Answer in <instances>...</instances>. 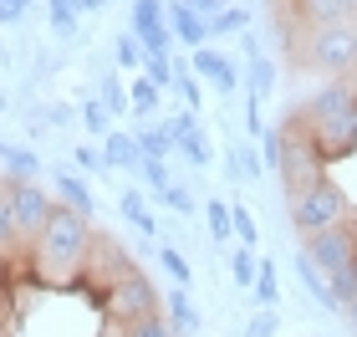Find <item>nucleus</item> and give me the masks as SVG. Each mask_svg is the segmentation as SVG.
<instances>
[{"label": "nucleus", "mask_w": 357, "mask_h": 337, "mask_svg": "<svg viewBox=\"0 0 357 337\" xmlns=\"http://www.w3.org/2000/svg\"><path fill=\"white\" fill-rule=\"evenodd\" d=\"M245 87H250L255 103H266L271 92H275V61H271L266 52H250V57H245Z\"/></svg>", "instance_id": "nucleus-15"}, {"label": "nucleus", "mask_w": 357, "mask_h": 337, "mask_svg": "<svg viewBox=\"0 0 357 337\" xmlns=\"http://www.w3.org/2000/svg\"><path fill=\"white\" fill-rule=\"evenodd\" d=\"M102 6H107V0H102Z\"/></svg>", "instance_id": "nucleus-50"}, {"label": "nucleus", "mask_w": 357, "mask_h": 337, "mask_svg": "<svg viewBox=\"0 0 357 337\" xmlns=\"http://www.w3.org/2000/svg\"><path fill=\"white\" fill-rule=\"evenodd\" d=\"M158 92H164V87H153L149 77H138V82H133V112H138V118L158 112Z\"/></svg>", "instance_id": "nucleus-33"}, {"label": "nucleus", "mask_w": 357, "mask_h": 337, "mask_svg": "<svg viewBox=\"0 0 357 337\" xmlns=\"http://www.w3.org/2000/svg\"><path fill=\"white\" fill-rule=\"evenodd\" d=\"M352 107H357V87L347 82V77H337V82L317 87L312 98H306V107H301V123H306V128H321V123L342 118V112H352Z\"/></svg>", "instance_id": "nucleus-8"}, {"label": "nucleus", "mask_w": 357, "mask_h": 337, "mask_svg": "<svg viewBox=\"0 0 357 337\" xmlns=\"http://www.w3.org/2000/svg\"><path fill=\"white\" fill-rule=\"evenodd\" d=\"M230 276H235V286H240V292H250V286H255V276H261V261H255V250H245V246H240V250L230 255Z\"/></svg>", "instance_id": "nucleus-26"}, {"label": "nucleus", "mask_w": 357, "mask_h": 337, "mask_svg": "<svg viewBox=\"0 0 357 337\" xmlns=\"http://www.w3.org/2000/svg\"><path fill=\"white\" fill-rule=\"evenodd\" d=\"M72 158H77V169H87V174H102V169H107L102 149H92V143H77V149H72Z\"/></svg>", "instance_id": "nucleus-39"}, {"label": "nucleus", "mask_w": 357, "mask_h": 337, "mask_svg": "<svg viewBox=\"0 0 357 337\" xmlns=\"http://www.w3.org/2000/svg\"><path fill=\"white\" fill-rule=\"evenodd\" d=\"M128 337H178V327L153 312V317H143V322H128Z\"/></svg>", "instance_id": "nucleus-31"}, {"label": "nucleus", "mask_w": 357, "mask_h": 337, "mask_svg": "<svg viewBox=\"0 0 357 337\" xmlns=\"http://www.w3.org/2000/svg\"><path fill=\"white\" fill-rule=\"evenodd\" d=\"M102 107L112 112V118H123V112H128V92H123L118 77H107V82H102Z\"/></svg>", "instance_id": "nucleus-37"}, {"label": "nucleus", "mask_w": 357, "mask_h": 337, "mask_svg": "<svg viewBox=\"0 0 357 337\" xmlns=\"http://www.w3.org/2000/svg\"><path fill=\"white\" fill-rule=\"evenodd\" d=\"M275 327H281V317H275V312H255L250 327H245V337H275Z\"/></svg>", "instance_id": "nucleus-42"}, {"label": "nucleus", "mask_w": 357, "mask_h": 337, "mask_svg": "<svg viewBox=\"0 0 357 337\" xmlns=\"http://www.w3.org/2000/svg\"><path fill=\"white\" fill-rule=\"evenodd\" d=\"M245 26H250V15H245V10L225 6V10L215 15V21H209V41H215V36H230V31H245Z\"/></svg>", "instance_id": "nucleus-30"}, {"label": "nucleus", "mask_w": 357, "mask_h": 337, "mask_svg": "<svg viewBox=\"0 0 357 337\" xmlns=\"http://www.w3.org/2000/svg\"><path fill=\"white\" fill-rule=\"evenodd\" d=\"M143 184H149L153 189V195H164V189H169V164H158V158H143Z\"/></svg>", "instance_id": "nucleus-38"}, {"label": "nucleus", "mask_w": 357, "mask_h": 337, "mask_svg": "<svg viewBox=\"0 0 357 337\" xmlns=\"http://www.w3.org/2000/svg\"><path fill=\"white\" fill-rule=\"evenodd\" d=\"M347 21H357V0H347Z\"/></svg>", "instance_id": "nucleus-48"}, {"label": "nucleus", "mask_w": 357, "mask_h": 337, "mask_svg": "<svg viewBox=\"0 0 357 337\" xmlns=\"http://www.w3.org/2000/svg\"><path fill=\"white\" fill-rule=\"evenodd\" d=\"M327 292H332V312H347L357 301V266L337 271V276H327Z\"/></svg>", "instance_id": "nucleus-23"}, {"label": "nucleus", "mask_w": 357, "mask_h": 337, "mask_svg": "<svg viewBox=\"0 0 357 337\" xmlns=\"http://www.w3.org/2000/svg\"><path fill=\"white\" fill-rule=\"evenodd\" d=\"M261 143H266V164H271V169H281V153H286V133H281V128H266V138H261Z\"/></svg>", "instance_id": "nucleus-40"}, {"label": "nucleus", "mask_w": 357, "mask_h": 337, "mask_svg": "<svg viewBox=\"0 0 357 337\" xmlns=\"http://www.w3.org/2000/svg\"><path fill=\"white\" fill-rule=\"evenodd\" d=\"M286 204H291V230L306 235V240L347 220V195H342V189H337L332 179H321L317 189H306V195L286 200Z\"/></svg>", "instance_id": "nucleus-4"}, {"label": "nucleus", "mask_w": 357, "mask_h": 337, "mask_svg": "<svg viewBox=\"0 0 357 337\" xmlns=\"http://www.w3.org/2000/svg\"><path fill=\"white\" fill-rule=\"evenodd\" d=\"M10 246H21V230H15L10 200H6V189H0V250H10Z\"/></svg>", "instance_id": "nucleus-35"}, {"label": "nucleus", "mask_w": 357, "mask_h": 337, "mask_svg": "<svg viewBox=\"0 0 357 337\" xmlns=\"http://www.w3.org/2000/svg\"><path fill=\"white\" fill-rule=\"evenodd\" d=\"M317 133V143H321V153H352L357 149V107L352 112H342V118H332V123H321V128H312Z\"/></svg>", "instance_id": "nucleus-12"}, {"label": "nucleus", "mask_w": 357, "mask_h": 337, "mask_svg": "<svg viewBox=\"0 0 357 337\" xmlns=\"http://www.w3.org/2000/svg\"><path fill=\"white\" fill-rule=\"evenodd\" d=\"M138 149H143V158H158V164H169V153L178 149L174 143V133H169V123H158V128H138Z\"/></svg>", "instance_id": "nucleus-18"}, {"label": "nucleus", "mask_w": 357, "mask_h": 337, "mask_svg": "<svg viewBox=\"0 0 357 337\" xmlns=\"http://www.w3.org/2000/svg\"><path fill=\"white\" fill-rule=\"evenodd\" d=\"M87 246H92V220L67 210V204H56L52 220H46V230L31 240V255H36V276L67 286L77 271L87 261Z\"/></svg>", "instance_id": "nucleus-1"}, {"label": "nucleus", "mask_w": 357, "mask_h": 337, "mask_svg": "<svg viewBox=\"0 0 357 337\" xmlns=\"http://www.w3.org/2000/svg\"><path fill=\"white\" fill-rule=\"evenodd\" d=\"M158 204H169V210H178V215H189L194 210V200H189V189H178V184H169L164 195H158Z\"/></svg>", "instance_id": "nucleus-43"}, {"label": "nucleus", "mask_w": 357, "mask_h": 337, "mask_svg": "<svg viewBox=\"0 0 357 337\" xmlns=\"http://www.w3.org/2000/svg\"><path fill=\"white\" fill-rule=\"evenodd\" d=\"M169 322L184 337L199 332V312H194V301H189V286H174V292H169Z\"/></svg>", "instance_id": "nucleus-19"}, {"label": "nucleus", "mask_w": 357, "mask_h": 337, "mask_svg": "<svg viewBox=\"0 0 357 337\" xmlns=\"http://www.w3.org/2000/svg\"><path fill=\"white\" fill-rule=\"evenodd\" d=\"M296 6V21L312 31V26H337L347 21V0H291Z\"/></svg>", "instance_id": "nucleus-13"}, {"label": "nucleus", "mask_w": 357, "mask_h": 337, "mask_svg": "<svg viewBox=\"0 0 357 337\" xmlns=\"http://www.w3.org/2000/svg\"><path fill=\"white\" fill-rule=\"evenodd\" d=\"M46 15H52V31H56V36H72V31H77V10H67V6H46Z\"/></svg>", "instance_id": "nucleus-41"}, {"label": "nucleus", "mask_w": 357, "mask_h": 337, "mask_svg": "<svg viewBox=\"0 0 357 337\" xmlns=\"http://www.w3.org/2000/svg\"><path fill=\"white\" fill-rule=\"evenodd\" d=\"M0 169H6V179H36V174H41V158L31 153V149L0 143Z\"/></svg>", "instance_id": "nucleus-17"}, {"label": "nucleus", "mask_w": 357, "mask_h": 337, "mask_svg": "<svg viewBox=\"0 0 357 337\" xmlns=\"http://www.w3.org/2000/svg\"><path fill=\"white\" fill-rule=\"evenodd\" d=\"M291 266H296V276L306 281V292L317 297V307H327V312H332V292H327V276H321V271H317L312 261H306V255H296Z\"/></svg>", "instance_id": "nucleus-24"}, {"label": "nucleus", "mask_w": 357, "mask_h": 337, "mask_svg": "<svg viewBox=\"0 0 357 337\" xmlns=\"http://www.w3.org/2000/svg\"><path fill=\"white\" fill-rule=\"evenodd\" d=\"M164 21H169V31H174V41L194 46V52L209 46V21H204L199 10H189L184 0H169V6H164Z\"/></svg>", "instance_id": "nucleus-9"}, {"label": "nucleus", "mask_w": 357, "mask_h": 337, "mask_svg": "<svg viewBox=\"0 0 357 337\" xmlns=\"http://www.w3.org/2000/svg\"><path fill=\"white\" fill-rule=\"evenodd\" d=\"M52 184H56V195H61V204H67V210H77V215H87V220H92L97 200H92V189L77 179V174H52Z\"/></svg>", "instance_id": "nucleus-16"}, {"label": "nucleus", "mask_w": 357, "mask_h": 337, "mask_svg": "<svg viewBox=\"0 0 357 337\" xmlns=\"http://www.w3.org/2000/svg\"><path fill=\"white\" fill-rule=\"evenodd\" d=\"M77 118H82V128H87V133H97V138H107V133H112V112L102 107V98H87Z\"/></svg>", "instance_id": "nucleus-28"}, {"label": "nucleus", "mask_w": 357, "mask_h": 337, "mask_svg": "<svg viewBox=\"0 0 357 337\" xmlns=\"http://www.w3.org/2000/svg\"><path fill=\"white\" fill-rule=\"evenodd\" d=\"M230 225H235V240H240L245 250L261 246V225H255V215L245 210V204H230Z\"/></svg>", "instance_id": "nucleus-27"}, {"label": "nucleus", "mask_w": 357, "mask_h": 337, "mask_svg": "<svg viewBox=\"0 0 357 337\" xmlns=\"http://www.w3.org/2000/svg\"><path fill=\"white\" fill-rule=\"evenodd\" d=\"M301 52V67H312L321 77H352L357 72V21H337V26H312L291 41Z\"/></svg>", "instance_id": "nucleus-2"}, {"label": "nucleus", "mask_w": 357, "mask_h": 337, "mask_svg": "<svg viewBox=\"0 0 357 337\" xmlns=\"http://www.w3.org/2000/svg\"><path fill=\"white\" fill-rule=\"evenodd\" d=\"M301 255H306V261H312V266L321 271V276H337V271L357 266V235H352V225L342 220V225H332V230L312 235Z\"/></svg>", "instance_id": "nucleus-6"}, {"label": "nucleus", "mask_w": 357, "mask_h": 337, "mask_svg": "<svg viewBox=\"0 0 357 337\" xmlns=\"http://www.w3.org/2000/svg\"><path fill=\"white\" fill-rule=\"evenodd\" d=\"M118 210L128 215V225H133V230H138V235H153V230H158V220L149 215V204H143V195H138V189H123V200H118Z\"/></svg>", "instance_id": "nucleus-20"}, {"label": "nucleus", "mask_w": 357, "mask_h": 337, "mask_svg": "<svg viewBox=\"0 0 357 337\" xmlns=\"http://www.w3.org/2000/svg\"><path fill=\"white\" fill-rule=\"evenodd\" d=\"M143 77H149L153 87H174L178 67H174V57H149V61H143Z\"/></svg>", "instance_id": "nucleus-32"}, {"label": "nucleus", "mask_w": 357, "mask_h": 337, "mask_svg": "<svg viewBox=\"0 0 357 337\" xmlns=\"http://www.w3.org/2000/svg\"><path fill=\"white\" fill-rule=\"evenodd\" d=\"M112 312H118V322H143V317L158 312V292L149 286V276H143L138 266H123L118 281H112Z\"/></svg>", "instance_id": "nucleus-7"}, {"label": "nucleus", "mask_w": 357, "mask_h": 337, "mask_svg": "<svg viewBox=\"0 0 357 337\" xmlns=\"http://www.w3.org/2000/svg\"><path fill=\"white\" fill-rule=\"evenodd\" d=\"M112 52H118V67H128V72H133V67H143V61H149V52H143V41L133 36V31H123V36L112 41Z\"/></svg>", "instance_id": "nucleus-29"}, {"label": "nucleus", "mask_w": 357, "mask_h": 337, "mask_svg": "<svg viewBox=\"0 0 357 337\" xmlns=\"http://www.w3.org/2000/svg\"><path fill=\"white\" fill-rule=\"evenodd\" d=\"M281 133H286V153H281V169L275 174H281L286 200H296V195H306V189H317L321 179H327V153H321L317 133L301 123V112L281 123Z\"/></svg>", "instance_id": "nucleus-3"}, {"label": "nucleus", "mask_w": 357, "mask_h": 337, "mask_svg": "<svg viewBox=\"0 0 357 337\" xmlns=\"http://www.w3.org/2000/svg\"><path fill=\"white\" fill-rule=\"evenodd\" d=\"M31 10V0H0V26H15Z\"/></svg>", "instance_id": "nucleus-45"}, {"label": "nucleus", "mask_w": 357, "mask_h": 337, "mask_svg": "<svg viewBox=\"0 0 357 337\" xmlns=\"http://www.w3.org/2000/svg\"><path fill=\"white\" fill-rule=\"evenodd\" d=\"M209 235H215V240L235 235V225H230V204H225V200H209Z\"/></svg>", "instance_id": "nucleus-36"}, {"label": "nucleus", "mask_w": 357, "mask_h": 337, "mask_svg": "<svg viewBox=\"0 0 357 337\" xmlns=\"http://www.w3.org/2000/svg\"><path fill=\"white\" fill-rule=\"evenodd\" d=\"M46 6H67V10H77V0H46ZM77 15H82V10H77Z\"/></svg>", "instance_id": "nucleus-47"}, {"label": "nucleus", "mask_w": 357, "mask_h": 337, "mask_svg": "<svg viewBox=\"0 0 357 337\" xmlns=\"http://www.w3.org/2000/svg\"><path fill=\"white\" fill-rule=\"evenodd\" d=\"M158 261H164V271L174 276V286H189V281H194V271H189V261H184V255H178L174 246H164V250H158Z\"/></svg>", "instance_id": "nucleus-34"}, {"label": "nucleus", "mask_w": 357, "mask_h": 337, "mask_svg": "<svg viewBox=\"0 0 357 337\" xmlns=\"http://www.w3.org/2000/svg\"><path fill=\"white\" fill-rule=\"evenodd\" d=\"M250 292H255L250 301H255L261 312H275V301H281V281H275V266H271V261H261V276H255Z\"/></svg>", "instance_id": "nucleus-22"}, {"label": "nucleus", "mask_w": 357, "mask_h": 337, "mask_svg": "<svg viewBox=\"0 0 357 337\" xmlns=\"http://www.w3.org/2000/svg\"><path fill=\"white\" fill-rule=\"evenodd\" d=\"M6 200H10V215H15L21 240H36L46 230V220H52V210H56L36 179H6Z\"/></svg>", "instance_id": "nucleus-5"}, {"label": "nucleus", "mask_w": 357, "mask_h": 337, "mask_svg": "<svg viewBox=\"0 0 357 337\" xmlns=\"http://www.w3.org/2000/svg\"><path fill=\"white\" fill-rule=\"evenodd\" d=\"M245 133L250 138H266V118H261V103H255V98L245 103Z\"/></svg>", "instance_id": "nucleus-44"}, {"label": "nucleus", "mask_w": 357, "mask_h": 337, "mask_svg": "<svg viewBox=\"0 0 357 337\" xmlns=\"http://www.w3.org/2000/svg\"><path fill=\"white\" fill-rule=\"evenodd\" d=\"M153 26H164V0H133V15H128V31H133V36H149Z\"/></svg>", "instance_id": "nucleus-21"}, {"label": "nucleus", "mask_w": 357, "mask_h": 337, "mask_svg": "<svg viewBox=\"0 0 357 337\" xmlns=\"http://www.w3.org/2000/svg\"><path fill=\"white\" fill-rule=\"evenodd\" d=\"M230 179H240V184L261 179V158H255L250 143H235V149H230Z\"/></svg>", "instance_id": "nucleus-25"}, {"label": "nucleus", "mask_w": 357, "mask_h": 337, "mask_svg": "<svg viewBox=\"0 0 357 337\" xmlns=\"http://www.w3.org/2000/svg\"><path fill=\"white\" fill-rule=\"evenodd\" d=\"M347 322H352V327H357V301H352V307H347Z\"/></svg>", "instance_id": "nucleus-49"}, {"label": "nucleus", "mask_w": 357, "mask_h": 337, "mask_svg": "<svg viewBox=\"0 0 357 337\" xmlns=\"http://www.w3.org/2000/svg\"><path fill=\"white\" fill-rule=\"evenodd\" d=\"M102 158H107V169H143V149H138L133 133H107Z\"/></svg>", "instance_id": "nucleus-14"}, {"label": "nucleus", "mask_w": 357, "mask_h": 337, "mask_svg": "<svg viewBox=\"0 0 357 337\" xmlns=\"http://www.w3.org/2000/svg\"><path fill=\"white\" fill-rule=\"evenodd\" d=\"M169 133H174L178 153H184L194 169H209V143L199 138V123H194V112H174V118H169Z\"/></svg>", "instance_id": "nucleus-11"}, {"label": "nucleus", "mask_w": 357, "mask_h": 337, "mask_svg": "<svg viewBox=\"0 0 357 337\" xmlns=\"http://www.w3.org/2000/svg\"><path fill=\"white\" fill-rule=\"evenodd\" d=\"M184 6H189V10H199V15H204V21H215V15L225 10V6H220V0H184Z\"/></svg>", "instance_id": "nucleus-46"}, {"label": "nucleus", "mask_w": 357, "mask_h": 337, "mask_svg": "<svg viewBox=\"0 0 357 337\" xmlns=\"http://www.w3.org/2000/svg\"><path fill=\"white\" fill-rule=\"evenodd\" d=\"M189 72L199 77V82H215V92H235V87H240L235 61H225L220 52H209V46H199V52L189 57Z\"/></svg>", "instance_id": "nucleus-10"}]
</instances>
